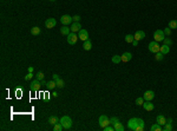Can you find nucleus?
<instances>
[{
    "label": "nucleus",
    "mask_w": 177,
    "mask_h": 131,
    "mask_svg": "<svg viewBox=\"0 0 177 131\" xmlns=\"http://www.w3.org/2000/svg\"><path fill=\"white\" fill-rule=\"evenodd\" d=\"M60 123H61V125H63L64 130H68V129H71V126H72V119L68 116H63L60 118Z\"/></svg>",
    "instance_id": "nucleus-1"
},
{
    "label": "nucleus",
    "mask_w": 177,
    "mask_h": 131,
    "mask_svg": "<svg viewBox=\"0 0 177 131\" xmlns=\"http://www.w3.org/2000/svg\"><path fill=\"white\" fill-rule=\"evenodd\" d=\"M164 36H165L164 31H162V30H156V31L153 32V39H155V41H157V43L164 40V38H165Z\"/></svg>",
    "instance_id": "nucleus-2"
},
{
    "label": "nucleus",
    "mask_w": 177,
    "mask_h": 131,
    "mask_svg": "<svg viewBox=\"0 0 177 131\" xmlns=\"http://www.w3.org/2000/svg\"><path fill=\"white\" fill-rule=\"evenodd\" d=\"M110 118H109L108 116H105V114H101L100 117H99V125H100L101 129H104L105 126L110 125Z\"/></svg>",
    "instance_id": "nucleus-3"
},
{
    "label": "nucleus",
    "mask_w": 177,
    "mask_h": 131,
    "mask_svg": "<svg viewBox=\"0 0 177 131\" xmlns=\"http://www.w3.org/2000/svg\"><path fill=\"white\" fill-rule=\"evenodd\" d=\"M149 51H150V52H152V53H157V52H159V50H160V46L158 45V43L157 41H150V43H149Z\"/></svg>",
    "instance_id": "nucleus-4"
},
{
    "label": "nucleus",
    "mask_w": 177,
    "mask_h": 131,
    "mask_svg": "<svg viewBox=\"0 0 177 131\" xmlns=\"http://www.w3.org/2000/svg\"><path fill=\"white\" fill-rule=\"evenodd\" d=\"M127 128L130 130L136 131V129L138 128V118H131L129 122H127Z\"/></svg>",
    "instance_id": "nucleus-5"
},
{
    "label": "nucleus",
    "mask_w": 177,
    "mask_h": 131,
    "mask_svg": "<svg viewBox=\"0 0 177 131\" xmlns=\"http://www.w3.org/2000/svg\"><path fill=\"white\" fill-rule=\"evenodd\" d=\"M78 39H79V37H78L74 32H71V33L67 36V43L70 44V45H74V44L77 43Z\"/></svg>",
    "instance_id": "nucleus-6"
},
{
    "label": "nucleus",
    "mask_w": 177,
    "mask_h": 131,
    "mask_svg": "<svg viewBox=\"0 0 177 131\" xmlns=\"http://www.w3.org/2000/svg\"><path fill=\"white\" fill-rule=\"evenodd\" d=\"M40 86H41L40 80H38V79L35 78V80H33L32 83H31V90H32L33 92H37V91H39Z\"/></svg>",
    "instance_id": "nucleus-7"
},
{
    "label": "nucleus",
    "mask_w": 177,
    "mask_h": 131,
    "mask_svg": "<svg viewBox=\"0 0 177 131\" xmlns=\"http://www.w3.org/2000/svg\"><path fill=\"white\" fill-rule=\"evenodd\" d=\"M72 21H73L72 17H71V15H68V14L61 15V18H60V23L63 25H68V24H71Z\"/></svg>",
    "instance_id": "nucleus-8"
},
{
    "label": "nucleus",
    "mask_w": 177,
    "mask_h": 131,
    "mask_svg": "<svg viewBox=\"0 0 177 131\" xmlns=\"http://www.w3.org/2000/svg\"><path fill=\"white\" fill-rule=\"evenodd\" d=\"M78 37H79L80 40L85 41V40H87V39H89V32H87L86 30L82 29V30L79 31V33H78Z\"/></svg>",
    "instance_id": "nucleus-9"
},
{
    "label": "nucleus",
    "mask_w": 177,
    "mask_h": 131,
    "mask_svg": "<svg viewBox=\"0 0 177 131\" xmlns=\"http://www.w3.org/2000/svg\"><path fill=\"white\" fill-rule=\"evenodd\" d=\"M57 21L54 18H49V19H46V21H45V26H46V29H53L54 26H56Z\"/></svg>",
    "instance_id": "nucleus-10"
},
{
    "label": "nucleus",
    "mask_w": 177,
    "mask_h": 131,
    "mask_svg": "<svg viewBox=\"0 0 177 131\" xmlns=\"http://www.w3.org/2000/svg\"><path fill=\"white\" fill-rule=\"evenodd\" d=\"M143 98H144V100H152L153 98H155V92L151 91V90L145 91L144 95H143Z\"/></svg>",
    "instance_id": "nucleus-11"
},
{
    "label": "nucleus",
    "mask_w": 177,
    "mask_h": 131,
    "mask_svg": "<svg viewBox=\"0 0 177 131\" xmlns=\"http://www.w3.org/2000/svg\"><path fill=\"white\" fill-rule=\"evenodd\" d=\"M70 29H71V32H74L76 33V32H79L80 30H82V25H80L79 21H74Z\"/></svg>",
    "instance_id": "nucleus-12"
},
{
    "label": "nucleus",
    "mask_w": 177,
    "mask_h": 131,
    "mask_svg": "<svg viewBox=\"0 0 177 131\" xmlns=\"http://www.w3.org/2000/svg\"><path fill=\"white\" fill-rule=\"evenodd\" d=\"M133 38H135V40H143L144 38H145V33H144V31H137L136 33H135V36H133Z\"/></svg>",
    "instance_id": "nucleus-13"
},
{
    "label": "nucleus",
    "mask_w": 177,
    "mask_h": 131,
    "mask_svg": "<svg viewBox=\"0 0 177 131\" xmlns=\"http://www.w3.org/2000/svg\"><path fill=\"white\" fill-rule=\"evenodd\" d=\"M143 107H144V110H146V111H152L155 106H153V104L151 103V100H146V102H144Z\"/></svg>",
    "instance_id": "nucleus-14"
},
{
    "label": "nucleus",
    "mask_w": 177,
    "mask_h": 131,
    "mask_svg": "<svg viewBox=\"0 0 177 131\" xmlns=\"http://www.w3.org/2000/svg\"><path fill=\"white\" fill-rule=\"evenodd\" d=\"M122 62H124V63H126V62H129V60H131V58H132V54L130 52H124L122 56Z\"/></svg>",
    "instance_id": "nucleus-15"
},
{
    "label": "nucleus",
    "mask_w": 177,
    "mask_h": 131,
    "mask_svg": "<svg viewBox=\"0 0 177 131\" xmlns=\"http://www.w3.org/2000/svg\"><path fill=\"white\" fill-rule=\"evenodd\" d=\"M156 121H157V123L159 124V125H165V124H167V119H165V117L163 116V114H159V116H157Z\"/></svg>",
    "instance_id": "nucleus-16"
},
{
    "label": "nucleus",
    "mask_w": 177,
    "mask_h": 131,
    "mask_svg": "<svg viewBox=\"0 0 177 131\" xmlns=\"http://www.w3.org/2000/svg\"><path fill=\"white\" fill-rule=\"evenodd\" d=\"M60 33L64 34V36H68V34L71 33V29L70 27H67L66 25H63V27L60 29Z\"/></svg>",
    "instance_id": "nucleus-17"
},
{
    "label": "nucleus",
    "mask_w": 177,
    "mask_h": 131,
    "mask_svg": "<svg viewBox=\"0 0 177 131\" xmlns=\"http://www.w3.org/2000/svg\"><path fill=\"white\" fill-rule=\"evenodd\" d=\"M83 47H84L85 51H90L92 47V41L90 40V39H87V40L84 41V44H83Z\"/></svg>",
    "instance_id": "nucleus-18"
},
{
    "label": "nucleus",
    "mask_w": 177,
    "mask_h": 131,
    "mask_svg": "<svg viewBox=\"0 0 177 131\" xmlns=\"http://www.w3.org/2000/svg\"><path fill=\"white\" fill-rule=\"evenodd\" d=\"M145 129V124H144V121L141 118H138V128L136 129V131H143Z\"/></svg>",
    "instance_id": "nucleus-19"
},
{
    "label": "nucleus",
    "mask_w": 177,
    "mask_h": 131,
    "mask_svg": "<svg viewBox=\"0 0 177 131\" xmlns=\"http://www.w3.org/2000/svg\"><path fill=\"white\" fill-rule=\"evenodd\" d=\"M113 128H115V131H124V126L122 125L120 122H117L116 124H113Z\"/></svg>",
    "instance_id": "nucleus-20"
},
{
    "label": "nucleus",
    "mask_w": 177,
    "mask_h": 131,
    "mask_svg": "<svg viewBox=\"0 0 177 131\" xmlns=\"http://www.w3.org/2000/svg\"><path fill=\"white\" fill-rule=\"evenodd\" d=\"M160 52L163 53V54H167V53H169V51H170V47H169V45H163V46H160Z\"/></svg>",
    "instance_id": "nucleus-21"
},
{
    "label": "nucleus",
    "mask_w": 177,
    "mask_h": 131,
    "mask_svg": "<svg viewBox=\"0 0 177 131\" xmlns=\"http://www.w3.org/2000/svg\"><path fill=\"white\" fill-rule=\"evenodd\" d=\"M47 88H49L50 90H54V88H57L56 80H50V81H47Z\"/></svg>",
    "instance_id": "nucleus-22"
},
{
    "label": "nucleus",
    "mask_w": 177,
    "mask_h": 131,
    "mask_svg": "<svg viewBox=\"0 0 177 131\" xmlns=\"http://www.w3.org/2000/svg\"><path fill=\"white\" fill-rule=\"evenodd\" d=\"M111 62L113 63V64H118V63H120L122 62V57H120V56H113L112 57V59H111Z\"/></svg>",
    "instance_id": "nucleus-23"
},
{
    "label": "nucleus",
    "mask_w": 177,
    "mask_h": 131,
    "mask_svg": "<svg viewBox=\"0 0 177 131\" xmlns=\"http://www.w3.org/2000/svg\"><path fill=\"white\" fill-rule=\"evenodd\" d=\"M53 130L54 131H63L64 130V128H63V125H61L60 122H59V123H57V124H54V125H53Z\"/></svg>",
    "instance_id": "nucleus-24"
},
{
    "label": "nucleus",
    "mask_w": 177,
    "mask_h": 131,
    "mask_svg": "<svg viewBox=\"0 0 177 131\" xmlns=\"http://www.w3.org/2000/svg\"><path fill=\"white\" fill-rule=\"evenodd\" d=\"M56 83H57V88H59V89H63L64 85H65V83H64V80H63L61 78H58V79H57Z\"/></svg>",
    "instance_id": "nucleus-25"
},
{
    "label": "nucleus",
    "mask_w": 177,
    "mask_h": 131,
    "mask_svg": "<svg viewBox=\"0 0 177 131\" xmlns=\"http://www.w3.org/2000/svg\"><path fill=\"white\" fill-rule=\"evenodd\" d=\"M31 33H32V36H38V34L40 33V29L37 26L32 27V30H31Z\"/></svg>",
    "instance_id": "nucleus-26"
},
{
    "label": "nucleus",
    "mask_w": 177,
    "mask_h": 131,
    "mask_svg": "<svg viewBox=\"0 0 177 131\" xmlns=\"http://www.w3.org/2000/svg\"><path fill=\"white\" fill-rule=\"evenodd\" d=\"M49 123L52 124V125H54V124L58 123V118H57L56 116H51V117L49 118Z\"/></svg>",
    "instance_id": "nucleus-27"
},
{
    "label": "nucleus",
    "mask_w": 177,
    "mask_h": 131,
    "mask_svg": "<svg viewBox=\"0 0 177 131\" xmlns=\"http://www.w3.org/2000/svg\"><path fill=\"white\" fill-rule=\"evenodd\" d=\"M135 40V38H133V36L132 34H126L125 36V41L126 43H130V44H132V41Z\"/></svg>",
    "instance_id": "nucleus-28"
},
{
    "label": "nucleus",
    "mask_w": 177,
    "mask_h": 131,
    "mask_svg": "<svg viewBox=\"0 0 177 131\" xmlns=\"http://www.w3.org/2000/svg\"><path fill=\"white\" fill-rule=\"evenodd\" d=\"M150 130L151 131H160L162 130V128H160V125L157 123V124H153V125L150 128Z\"/></svg>",
    "instance_id": "nucleus-29"
},
{
    "label": "nucleus",
    "mask_w": 177,
    "mask_h": 131,
    "mask_svg": "<svg viewBox=\"0 0 177 131\" xmlns=\"http://www.w3.org/2000/svg\"><path fill=\"white\" fill-rule=\"evenodd\" d=\"M169 27L170 29H177V20H170L169 21Z\"/></svg>",
    "instance_id": "nucleus-30"
},
{
    "label": "nucleus",
    "mask_w": 177,
    "mask_h": 131,
    "mask_svg": "<svg viewBox=\"0 0 177 131\" xmlns=\"http://www.w3.org/2000/svg\"><path fill=\"white\" fill-rule=\"evenodd\" d=\"M163 58H164V54H163L160 51L156 53V56H155V59H156V60H163Z\"/></svg>",
    "instance_id": "nucleus-31"
},
{
    "label": "nucleus",
    "mask_w": 177,
    "mask_h": 131,
    "mask_svg": "<svg viewBox=\"0 0 177 131\" xmlns=\"http://www.w3.org/2000/svg\"><path fill=\"white\" fill-rule=\"evenodd\" d=\"M35 78H37L38 80H42V79H44V73H42L41 71H39L37 74H35Z\"/></svg>",
    "instance_id": "nucleus-32"
},
{
    "label": "nucleus",
    "mask_w": 177,
    "mask_h": 131,
    "mask_svg": "<svg viewBox=\"0 0 177 131\" xmlns=\"http://www.w3.org/2000/svg\"><path fill=\"white\" fill-rule=\"evenodd\" d=\"M136 104L137 105H143L144 104V98L143 97H138L136 99Z\"/></svg>",
    "instance_id": "nucleus-33"
},
{
    "label": "nucleus",
    "mask_w": 177,
    "mask_h": 131,
    "mask_svg": "<svg viewBox=\"0 0 177 131\" xmlns=\"http://www.w3.org/2000/svg\"><path fill=\"white\" fill-rule=\"evenodd\" d=\"M164 130H165V131H171V130H172V125H171V123H168V124H165V128H164Z\"/></svg>",
    "instance_id": "nucleus-34"
},
{
    "label": "nucleus",
    "mask_w": 177,
    "mask_h": 131,
    "mask_svg": "<svg viewBox=\"0 0 177 131\" xmlns=\"http://www.w3.org/2000/svg\"><path fill=\"white\" fill-rule=\"evenodd\" d=\"M103 130H104V131H115V128H113V126H111V124H110V125L105 126Z\"/></svg>",
    "instance_id": "nucleus-35"
},
{
    "label": "nucleus",
    "mask_w": 177,
    "mask_h": 131,
    "mask_svg": "<svg viewBox=\"0 0 177 131\" xmlns=\"http://www.w3.org/2000/svg\"><path fill=\"white\" fill-rule=\"evenodd\" d=\"M163 43L165 44V45H171L172 44V41H171V39H169V38H164V40H163Z\"/></svg>",
    "instance_id": "nucleus-36"
},
{
    "label": "nucleus",
    "mask_w": 177,
    "mask_h": 131,
    "mask_svg": "<svg viewBox=\"0 0 177 131\" xmlns=\"http://www.w3.org/2000/svg\"><path fill=\"white\" fill-rule=\"evenodd\" d=\"M164 34H167V36L169 37L170 34H171V29H170V27H165L164 29Z\"/></svg>",
    "instance_id": "nucleus-37"
},
{
    "label": "nucleus",
    "mask_w": 177,
    "mask_h": 131,
    "mask_svg": "<svg viewBox=\"0 0 177 131\" xmlns=\"http://www.w3.org/2000/svg\"><path fill=\"white\" fill-rule=\"evenodd\" d=\"M117 122H119L117 117H111V119H110V123H111V124H116Z\"/></svg>",
    "instance_id": "nucleus-38"
},
{
    "label": "nucleus",
    "mask_w": 177,
    "mask_h": 131,
    "mask_svg": "<svg viewBox=\"0 0 177 131\" xmlns=\"http://www.w3.org/2000/svg\"><path fill=\"white\" fill-rule=\"evenodd\" d=\"M32 77H33L32 72H30L28 74H26V76H25V80H30V79H32Z\"/></svg>",
    "instance_id": "nucleus-39"
},
{
    "label": "nucleus",
    "mask_w": 177,
    "mask_h": 131,
    "mask_svg": "<svg viewBox=\"0 0 177 131\" xmlns=\"http://www.w3.org/2000/svg\"><path fill=\"white\" fill-rule=\"evenodd\" d=\"M44 99L45 100H49L50 99V93L49 92H45L44 93Z\"/></svg>",
    "instance_id": "nucleus-40"
},
{
    "label": "nucleus",
    "mask_w": 177,
    "mask_h": 131,
    "mask_svg": "<svg viewBox=\"0 0 177 131\" xmlns=\"http://www.w3.org/2000/svg\"><path fill=\"white\" fill-rule=\"evenodd\" d=\"M72 19H73V21H79V20H80V17H79V15H74Z\"/></svg>",
    "instance_id": "nucleus-41"
},
{
    "label": "nucleus",
    "mask_w": 177,
    "mask_h": 131,
    "mask_svg": "<svg viewBox=\"0 0 177 131\" xmlns=\"http://www.w3.org/2000/svg\"><path fill=\"white\" fill-rule=\"evenodd\" d=\"M132 45L137 46V45H138V40H133V41H132Z\"/></svg>",
    "instance_id": "nucleus-42"
},
{
    "label": "nucleus",
    "mask_w": 177,
    "mask_h": 131,
    "mask_svg": "<svg viewBox=\"0 0 177 131\" xmlns=\"http://www.w3.org/2000/svg\"><path fill=\"white\" fill-rule=\"evenodd\" d=\"M59 77H58V74H53V80H57Z\"/></svg>",
    "instance_id": "nucleus-43"
},
{
    "label": "nucleus",
    "mask_w": 177,
    "mask_h": 131,
    "mask_svg": "<svg viewBox=\"0 0 177 131\" xmlns=\"http://www.w3.org/2000/svg\"><path fill=\"white\" fill-rule=\"evenodd\" d=\"M40 83H41V86H44V85H47V83H46V81H44V80H40Z\"/></svg>",
    "instance_id": "nucleus-44"
},
{
    "label": "nucleus",
    "mask_w": 177,
    "mask_h": 131,
    "mask_svg": "<svg viewBox=\"0 0 177 131\" xmlns=\"http://www.w3.org/2000/svg\"><path fill=\"white\" fill-rule=\"evenodd\" d=\"M52 95H53L54 97H58V93H57V92H53V93H52Z\"/></svg>",
    "instance_id": "nucleus-45"
},
{
    "label": "nucleus",
    "mask_w": 177,
    "mask_h": 131,
    "mask_svg": "<svg viewBox=\"0 0 177 131\" xmlns=\"http://www.w3.org/2000/svg\"><path fill=\"white\" fill-rule=\"evenodd\" d=\"M50 1H56V0H50Z\"/></svg>",
    "instance_id": "nucleus-46"
}]
</instances>
